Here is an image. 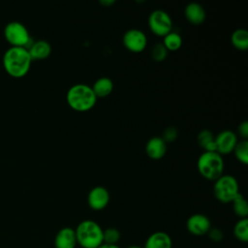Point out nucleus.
I'll return each instance as SVG.
<instances>
[{"label":"nucleus","instance_id":"1","mask_svg":"<svg viewBox=\"0 0 248 248\" xmlns=\"http://www.w3.org/2000/svg\"><path fill=\"white\" fill-rule=\"evenodd\" d=\"M31 56L23 46H11L3 55V66L6 72L14 78L25 76L31 66Z\"/></svg>","mask_w":248,"mask_h":248},{"label":"nucleus","instance_id":"2","mask_svg":"<svg viewBox=\"0 0 248 248\" xmlns=\"http://www.w3.org/2000/svg\"><path fill=\"white\" fill-rule=\"evenodd\" d=\"M66 101L72 109L78 112H84L94 108L97 102V97L90 85L78 83L68 89Z\"/></svg>","mask_w":248,"mask_h":248},{"label":"nucleus","instance_id":"3","mask_svg":"<svg viewBox=\"0 0 248 248\" xmlns=\"http://www.w3.org/2000/svg\"><path fill=\"white\" fill-rule=\"evenodd\" d=\"M77 243L82 248H97L103 243V229L93 220H83L75 229Z\"/></svg>","mask_w":248,"mask_h":248},{"label":"nucleus","instance_id":"4","mask_svg":"<svg viewBox=\"0 0 248 248\" xmlns=\"http://www.w3.org/2000/svg\"><path fill=\"white\" fill-rule=\"evenodd\" d=\"M197 168L202 177L215 181L223 174V157L216 151H203L198 158Z\"/></svg>","mask_w":248,"mask_h":248},{"label":"nucleus","instance_id":"5","mask_svg":"<svg viewBox=\"0 0 248 248\" xmlns=\"http://www.w3.org/2000/svg\"><path fill=\"white\" fill-rule=\"evenodd\" d=\"M213 194L222 203L232 202L239 194L237 180L231 174H222L214 181Z\"/></svg>","mask_w":248,"mask_h":248},{"label":"nucleus","instance_id":"6","mask_svg":"<svg viewBox=\"0 0 248 248\" xmlns=\"http://www.w3.org/2000/svg\"><path fill=\"white\" fill-rule=\"evenodd\" d=\"M4 36L12 46H23L30 43V35L25 25L19 21H10L4 28Z\"/></svg>","mask_w":248,"mask_h":248},{"label":"nucleus","instance_id":"7","mask_svg":"<svg viewBox=\"0 0 248 248\" xmlns=\"http://www.w3.org/2000/svg\"><path fill=\"white\" fill-rule=\"evenodd\" d=\"M148 27L154 35L164 37L172 29L171 17L163 10H155L148 16Z\"/></svg>","mask_w":248,"mask_h":248},{"label":"nucleus","instance_id":"8","mask_svg":"<svg viewBox=\"0 0 248 248\" xmlns=\"http://www.w3.org/2000/svg\"><path fill=\"white\" fill-rule=\"evenodd\" d=\"M122 43L124 46L131 52H141L147 46V38L143 31L137 28L127 30L123 37Z\"/></svg>","mask_w":248,"mask_h":248},{"label":"nucleus","instance_id":"9","mask_svg":"<svg viewBox=\"0 0 248 248\" xmlns=\"http://www.w3.org/2000/svg\"><path fill=\"white\" fill-rule=\"evenodd\" d=\"M187 231L196 236L204 235L211 228L209 218L202 213H196L191 215L186 221Z\"/></svg>","mask_w":248,"mask_h":248},{"label":"nucleus","instance_id":"10","mask_svg":"<svg viewBox=\"0 0 248 248\" xmlns=\"http://www.w3.org/2000/svg\"><path fill=\"white\" fill-rule=\"evenodd\" d=\"M216 152L220 155L229 154L233 151L237 143V136L231 130L221 131L214 139Z\"/></svg>","mask_w":248,"mask_h":248},{"label":"nucleus","instance_id":"11","mask_svg":"<svg viewBox=\"0 0 248 248\" xmlns=\"http://www.w3.org/2000/svg\"><path fill=\"white\" fill-rule=\"evenodd\" d=\"M109 193L103 186L92 188L87 196V202L91 209L99 211L107 207L109 202Z\"/></svg>","mask_w":248,"mask_h":248},{"label":"nucleus","instance_id":"12","mask_svg":"<svg viewBox=\"0 0 248 248\" xmlns=\"http://www.w3.org/2000/svg\"><path fill=\"white\" fill-rule=\"evenodd\" d=\"M77 245L76 232L73 228L64 227L57 232L54 237L55 248H76Z\"/></svg>","mask_w":248,"mask_h":248},{"label":"nucleus","instance_id":"13","mask_svg":"<svg viewBox=\"0 0 248 248\" xmlns=\"http://www.w3.org/2000/svg\"><path fill=\"white\" fill-rule=\"evenodd\" d=\"M167 151V143L161 137H152L145 144V152L150 159L159 160L163 158Z\"/></svg>","mask_w":248,"mask_h":248},{"label":"nucleus","instance_id":"14","mask_svg":"<svg viewBox=\"0 0 248 248\" xmlns=\"http://www.w3.org/2000/svg\"><path fill=\"white\" fill-rule=\"evenodd\" d=\"M184 16L191 24L200 25L205 19V11L201 4L192 2L185 7Z\"/></svg>","mask_w":248,"mask_h":248},{"label":"nucleus","instance_id":"15","mask_svg":"<svg viewBox=\"0 0 248 248\" xmlns=\"http://www.w3.org/2000/svg\"><path fill=\"white\" fill-rule=\"evenodd\" d=\"M171 237L165 232H155L145 240L143 248H171Z\"/></svg>","mask_w":248,"mask_h":248},{"label":"nucleus","instance_id":"16","mask_svg":"<svg viewBox=\"0 0 248 248\" xmlns=\"http://www.w3.org/2000/svg\"><path fill=\"white\" fill-rule=\"evenodd\" d=\"M31 56V59H45L49 56L51 52V46L48 42L45 40H38L32 43L27 48Z\"/></svg>","mask_w":248,"mask_h":248},{"label":"nucleus","instance_id":"17","mask_svg":"<svg viewBox=\"0 0 248 248\" xmlns=\"http://www.w3.org/2000/svg\"><path fill=\"white\" fill-rule=\"evenodd\" d=\"M97 98H104L108 96L113 89V82L108 77H102L95 80L91 86Z\"/></svg>","mask_w":248,"mask_h":248},{"label":"nucleus","instance_id":"18","mask_svg":"<svg viewBox=\"0 0 248 248\" xmlns=\"http://www.w3.org/2000/svg\"><path fill=\"white\" fill-rule=\"evenodd\" d=\"M214 139H215V137L213 136L212 132L210 130L204 129V130H202L198 134L197 141H198V144L204 151H216Z\"/></svg>","mask_w":248,"mask_h":248},{"label":"nucleus","instance_id":"19","mask_svg":"<svg viewBox=\"0 0 248 248\" xmlns=\"http://www.w3.org/2000/svg\"><path fill=\"white\" fill-rule=\"evenodd\" d=\"M232 45L238 50H246L248 48V31L243 28H238L232 33Z\"/></svg>","mask_w":248,"mask_h":248},{"label":"nucleus","instance_id":"20","mask_svg":"<svg viewBox=\"0 0 248 248\" xmlns=\"http://www.w3.org/2000/svg\"><path fill=\"white\" fill-rule=\"evenodd\" d=\"M162 44L165 46V47L167 48L168 51L169 50L175 51V50H177V49H179L181 47V46H182V38H181V36L177 32L170 31L166 36H164Z\"/></svg>","mask_w":248,"mask_h":248},{"label":"nucleus","instance_id":"21","mask_svg":"<svg viewBox=\"0 0 248 248\" xmlns=\"http://www.w3.org/2000/svg\"><path fill=\"white\" fill-rule=\"evenodd\" d=\"M233 234L235 238L241 242L248 241V219H239L233 227Z\"/></svg>","mask_w":248,"mask_h":248},{"label":"nucleus","instance_id":"22","mask_svg":"<svg viewBox=\"0 0 248 248\" xmlns=\"http://www.w3.org/2000/svg\"><path fill=\"white\" fill-rule=\"evenodd\" d=\"M232 209L234 213L241 219L247 218L248 215V204L244 197L239 193L232 202Z\"/></svg>","mask_w":248,"mask_h":248},{"label":"nucleus","instance_id":"23","mask_svg":"<svg viewBox=\"0 0 248 248\" xmlns=\"http://www.w3.org/2000/svg\"><path fill=\"white\" fill-rule=\"evenodd\" d=\"M234 156L235 158L242 163L243 165L248 164V141L247 140H242L240 141H237L234 149Z\"/></svg>","mask_w":248,"mask_h":248},{"label":"nucleus","instance_id":"24","mask_svg":"<svg viewBox=\"0 0 248 248\" xmlns=\"http://www.w3.org/2000/svg\"><path fill=\"white\" fill-rule=\"evenodd\" d=\"M120 239V232L116 228H107L103 230V243L117 244Z\"/></svg>","mask_w":248,"mask_h":248},{"label":"nucleus","instance_id":"25","mask_svg":"<svg viewBox=\"0 0 248 248\" xmlns=\"http://www.w3.org/2000/svg\"><path fill=\"white\" fill-rule=\"evenodd\" d=\"M168 50L162 43H156L151 48V57L156 62H162L166 59Z\"/></svg>","mask_w":248,"mask_h":248},{"label":"nucleus","instance_id":"26","mask_svg":"<svg viewBox=\"0 0 248 248\" xmlns=\"http://www.w3.org/2000/svg\"><path fill=\"white\" fill-rule=\"evenodd\" d=\"M178 136V132L177 130L174 128V127H171V126H169L167 127L164 132H163V135H162V139L163 140L167 143V142H172L176 140Z\"/></svg>","mask_w":248,"mask_h":248},{"label":"nucleus","instance_id":"27","mask_svg":"<svg viewBox=\"0 0 248 248\" xmlns=\"http://www.w3.org/2000/svg\"><path fill=\"white\" fill-rule=\"evenodd\" d=\"M206 234L212 241H215V242L221 241L224 237L223 232L218 228H210V230L207 232Z\"/></svg>","mask_w":248,"mask_h":248},{"label":"nucleus","instance_id":"28","mask_svg":"<svg viewBox=\"0 0 248 248\" xmlns=\"http://www.w3.org/2000/svg\"><path fill=\"white\" fill-rule=\"evenodd\" d=\"M237 132L240 135V137L243 138V140H246L248 138V122L242 121L241 123H239L237 127Z\"/></svg>","mask_w":248,"mask_h":248},{"label":"nucleus","instance_id":"29","mask_svg":"<svg viewBox=\"0 0 248 248\" xmlns=\"http://www.w3.org/2000/svg\"><path fill=\"white\" fill-rule=\"evenodd\" d=\"M97 248H120L117 244H107V243H102L100 246Z\"/></svg>","mask_w":248,"mask_h":248},{"label":"nucleus","instance_id":"30","mask_svg":"<svg viewBox=\"0 0 248 248\" xmlns=\"http://www.w3.org/2000/svg\"><path fill=\"white\" fill-rule=\"evenodd\" d=\"M114 2L115 1H113V0H102V1H100V4H102L103 6H110V5H112V4H114Z\"/></svg>","mask_w":248,"mask_h":248},{"label":"nucleus","instance_id":"31","mask_svg":"<svg viewBox=\"0 0 248 248\" xmlns=\"http://www.w3.org/2000/svg\"><path fill=\"white\" fill-rule=\"evenodd\" d=\"M127 248H143V247H140V246H138V245H132V246H129Z\"/></svg>","mask_w":248,"mask_h":248}]
</instances>
